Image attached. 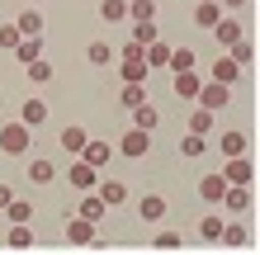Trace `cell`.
I'll use <instances>...</instances> for the list:
<instances>
[{
    "label": "cell",
    "mask_w": 260,
    "mask_h": 255,
    "mask_svg": "<svg viewBox=\"0 0 260 255\" xmlns=\"http://www.w3.org/2000/svg\"><path fill=\"white\" fill-rule=\"evenodd\" d=\"M118 99H123V109H137V104H147V85H142V81H128Z\"/></svg>",
    "instance_id": "obj_27"
},
{
    "label": "cell",
    "mask_w": 260,
    "mask_h": 255,
    "mask_svg": "<svg viewBox=\"0 0 260 255\" xmlns=\"http://www.w3.org/2000/svg\"><path fill=\"white\" fill-rule=\"evenodd\" d=\"M100 199L109 203V208L123 203V199H128V185H123V179H104V185H100Z\"/></svg>",
    "instance_id": "obj_25"
},
{
    "label": "cell",
    "mask_w": 260,
    "mask_h": 255,
    "mask_svg": "<svg viewBox=\"0 0 260 255\" xmlns=\"http://www.w3.org/2000/svg\"><path fill=\"white\" fill-rule=\"evenodd\" d=\"M10 199H14V189H10V185H0V208H5Z\"/></svg>",
    "instance_id": "obj_42"
},
{
    "label": "cell",
    "mask_w": 260,
    "mask_h": 255,
    "mask_svg": "<svg viewBox=\"0 0 260 255\" xmlns=\"http://www.w3.org/2000/svg\"><path fill=\"white\" fill-rule=\"evenodd\" d=\"M180 156H204V137H199V132H189V137L180 142Z\"/></svg>",
    "instance_id": "obj_40"
},
{
    "label": "cell",
    "mask_w": 260,
    "mask_h": 255,
    "mask_svg": "<svg viewBox=\"0 0 260 255\" xmlns=\"http://www.w3.org/2000/svg\"><path fill=\"white\" fill-rule=\"evenodd\" d=\"M24 76L34 81V85H48V81H52V66H48V62L38 57V62H28V66H24Z\"/></svg>",
    "instance_id": "obj_33"
},
{
    "label": "cell",
    "mask_w": 260,
    "mask_h": 255,
    "mask_svg": "<svg viewBox=\"0 0 260 255\" xmlns=\"http://www.w3.org/2000/svg\"><path fill=\"white\" fill-rule=\"evenodd\" d=\"M218 232H222V217H218V213H208L204 222H199V236H204V241H208V246H213V241H218Z\"/></svg>",
    "instance_id": "obj_35"
},
{
    "label": "cell",
    "mask_w": 260,
    "mask_h": 255,
    "mask_svg": "<svg viewBox=\"0 0 260 255\" xmlns=\"http://www.w3.org/2000/svg\"><path fill=\"white\" fill-rule=\"evenodd\" d=\"M218 241H222V246H232V250H241V246H251V232H246V222H222Z\"/></svg>",
    "instance_id": "obj_8"
},
{
    "label": "cell",
    "mask_w": 260,
    "mask_h": 255,
    "mask_svg": "<svg viewBox=\"0 0 260 255\" xmlns=\"http://www.w3.org/2000/svg\"><path fill=\"white\" fill-rule=\"evenodd\" d=\"M5 213H10V222H28V217H34V203H28V199H19V194H14V199L5 203Z\"/></svg>",
    "instance_id": "obj_28"
},
{
    "label": "cell",
    "mask_w": 260,
    "mask_h": 255,
    "mask_svg": "<svg viewBox=\"0 0 260 255\" xmlns=\"http://www.w3.org/2000/svg\"><path fill=\"white\" fill-rule=\"evenodd\" d=\"M137 217L142 222H161L166 217V199L161 194H142V199H137Z\"/></svg>",
    "instance_id": "obj_9"
},
{
    "label": "cell",
    "mask_w": 260,
    "mask_h": 255,
    "mask_svg": "<svg viewBox=\"0 0 260 255\" xmlns=\"http://www.w3.org/2000/svg\"><path fill=\"white\" fill-rule=\"evenodd\" d=\"M67 241H71V246H100V232H95V222H90V217L76 213V217L67 222Z\"/></svg>",
    "instance_id": "obj_4"
},
{
    "label": "cell",
    "mask_w": 260,
    "mask_h": 255,
    "mask_svg": "<svg viewBox=\"0 0 260 255\" xmlns=\"http://www.w3.org/2000/svg\"><path fill=\"white\" fill-rule=\"evenodd\" d=\"M199 85H204V76H194V71H175V95L180 99H194Z\"/></svg>",
    "instance_id": "obj_18"
},
{
    "label": "cell",
    "mask_w": 260,
    "mask_h": 255,
    "mask_svg": "<svg viewBox=\"0 0 260 255\" xmlns=\"http://www.w3.org/2000/svg\"><path fill=\"white\" fill-rule=\"evenodd\" d=\"M222 189H227L222 175H204V179H199V199H204V203H222Z\"/></svg>",
    "instance_id": "obj_13"
},
{
    "label": "cell",
    "mask_w": 260,
    "mask_h": 255,
    "mask_svg": "<svg viewBox=\"0 0 260 255\" xmlns=\"http://www.w3.org/2000/svg\"><path fill=\"white\" fill-rule=\"evenodd\" d=\"M10 52L19 57V66H28V62H38V57H43V38H19Z\"/></svg>",
    "instance_id": "obj_16"
},
{
    "label": "cell",
    "mask_w": 260,
    "mask_h": 255,
    "mask_svg": "<svg viewBox=\"0 0 260 255\" xmlns=\"http://www.w3.org/2000/svg\"><path fill=\"white\" fill-rule=\"evenodd\" d=\"M166 57H171V48H166L161 38H156V43H147V48H142V62H147V66H166Z\"/></svg>",
    "instance_id": "obj_30"
},
{
    "label": "cell",
    "mask_w": 260,
    "mask_h": 255,
    "mask_svg": "<svg viewBox=\"0 0 260 255\" xmlns=\"http://www.w3.org/2000/svg\"><path fill=\"white\" fill-rule=\"evenodd\" d=\"M14 43H19V28H14V24H0V48H14Z\"/></svg>",
    "instance_id": "obj_41"
},
{
    "label": "cell",
    "mask_w": 260,
    "mask_h": 255,
    "mask_svg": "<svg viewBox=\"0 0 260 255\" xmlns=\"http://www.w3.org/2000/svg\"><path fill=\"white\" fill-rule=\"evenodd\" d=\"M76 156H81L85 166H95V170H104V166H109V161H114V147L104 142V137H85V147H81V152H76Z\"/></svg>",
    "instance_id": "obj_3"
},
{
    "label": "cell",
    "mask_w": 260,
    "mask_h": 255,
    "mask_svg": "<svg viewBox=\"0 0 260 255\" xmlns=\"http://www.w3.org/2000/svg\"><path fill=\"white\" fill-rule=\"evenodd\" d=\"M189 132H199V137H208V132H213V114H208V109L189 114Z\"/></svg>",
    "instance_id": "obj_36"
},
{
    "label": "cell",
    "mask_w": 260,
    "mask_h": 255,
    "mask_svg": "<svg viewBox=\"0 0 260 255\" xmlns=\"http://www.w3.org/2000/svg\"><path fill=\"white\" fill-rule=\"evenodd\" d=\"M28 179H34V185H52V179H57V166H52L48 156H34V161H28Z\"/></svg>",
    "instance_id": "obj_15"
},
{
    "label": "cell",
    "mask_w": 260,
    "mask_h": 255,
    "mask_svg": "<svg viewBox=\"0 0 260 255\" xmlns=\"http://www.w3.org/2000/svg\"><path fill=\"white\" fill-rule=\"evenodd\" d=\"M232 62H237V66H251V62H255V43H251V38H237V43H232Z\"/></svg>",
    "instance_id": "obj_29"
},
{
    "label": "cell",
    "mask_w": 260,
    "mask_h": 255,
    "mask_svg": "<svg viewBox=\"0 0 260 255\" xmlns=\"http://www.w3.org/2000/svg\"><path fill=\"white\" fill-rule=\"evenodd\" d=\"M67 179H71L76 189H95V185H100V170H95V166H85V161H76V166L67 170Z\"/></svg>",
    "instance_id": "obj_10"
},
{
    "label": "cell",
    "mask_w": 260,
    "mask_h": 255,
    "mask_svg": "<svg viewBox=\"0 0 260 255\" xmlns=\"http://www.w3.org/2000/svg\"><path fill=\"white\" fill-rule=\"evenodd\" d=\"M151 246H156V250H180V246H185V236H180V232H156V241H151Z\"/></svg>",
    "instance_id": "obj_38"
},
{
    "label": "cell",
    "mask_w": 260,
    "mask_h": 255,
    "mask_svg": "<svg viewBox=\"0 0 260 255\" xmlns=\"http://www.w3.org/2000/svg\"><path fill=\"white\" fill-rule=\"evenodd\" d=\"M218 5H232V10H241V5H246V0H218Z\"/></svg>",
    "instance_id": "obj_43"
},
{
    "label": "cell",
    "mask_w": 260,
    "mask_h": 255,
    "mask_svg": "<svg viewBox=\"0 0 260 255\" xmlns=\"http://www.w3.org/2000/svg\"><path fill=\"white\" fill-rule=\"evenodd\" d=\"M128 114L137 118V123H133V128H142V132H151V128H156V123H161V114H156V109H151V104H137V109H128Z\"/></svg>",
    "instance_id": "obj_26"
},
{
    "label": "cell",
    "mask_w": 260,
    "mask_h": 255,
    "mask_svg": "<svg viewBox=\"0 0 260 255\" xmlns=\"http://www.w3.org/2000/svg\"><path fill=\"white\" fill-rule=\"evenodd\" d=\"M85 57H90V66H109L114 62V48H109V43H90Z\"/></svg>",
    "instance_id": "obj_32"
},
{
    "label": "cell",
    "mask_w": 260,
    "mask_h": 255,
    "mask_svg": "<svg viewBox=\"0 0 260 255\" xmlns=\"http://www.w3.org/2000/svg\"><path fill=\"white\" fill-rule=\"evenodd\" d=\"M81 147H85V128H62V152H81Z\"/></svg>",
    "instance_id": "obj_34"
},
{
    "label": "cell",
    "mask_w": 260,
    "mask_h": 255,
    "mask_svg": "<svg viewBox=\"0 0 260 255\" xmlns=\"http://www.w3.org/2000/svg\"><path fill=\"white\" fill-rule=\"evenodd\" d=\"M28 142H34V128H24V123L0 128V152L5 156H28Z\"/></svg>",
    "instance_id": "obj_1"
},
{
    "label": "cell",
    "mask_w": 260,
    "mask_h": 255,
    "mask_svg": "<svg viewBox=\"0 0 260 255\" xmlns=\"http://www.w3.org/2000/svg\"><path fill=\"white\" fill-rule=\"evenodd\" d=\"M218 19H222V5H218V0H199V5H194V24L199 28H213Z\"/></svg>",
    "instance_id": "obj_11"
},
{
    "label": "cell",
    "mask_w": 260,
    "mask_h": 255,
    "mask_svg": "<svg viewBox=\"0 0 260 255\" xmlns=\"http://www.w3.org/2000/svg\"><path fill=\"white\" fill-rule=\"evenodd\" d=\"M251 156H227V170H222V179L227 185H251Z\"/></svg>",
    "instance_id": "obj_6"
},
{
    "label": "cell",
    "mask_w": 260,
    "mask_h": 255,
    "mask_svg": "<svg viewBox=\"0 0 260 255\" xmlns=\"http://www.w3.org/2000/svg\"><path fill=\"white\" fill-rule=\"evenodd\" d=\"M5 246H10V250H28V246H34V232H28V222H14L10 236H5Z\"/></svg>",
    "instance_id": "obj_21"
},
{
    "label": "cell",
    "mask_w": 260,
    "mask_h": 255,
    "mask_svg": "<svg viewBox=\"0 0 260 255\" xmlns=\"http://www.w3.org/2000/svg\"><path fill=\"white\" fill-rule=\"evenodd\" d=\"M161 33H156V24H151V19H137V33H133V43H142V48H147V43H156Z\"/></svg>",
    "instance_id": "obj_37"
},
{
    "label": "cell",
    "mask_w": 260,
    "mask_h": 255,
    "mask_svg": "<svg viewBox=\"0 0 260 255\" xmlns=\"http://www.w3.org/2000/svg\"><path fill=\"white\" fill-rule=\"evenodd\" d=\"M104 208H109V203H104V199H100V194H95V189H90V194H85V199H81V217H90V222H95V227H100V217H104Z\"/></svg>",
    "instance_id": "obj_23"
},
{
    "label": "cell",
    "mask_w": 260,
    "mask_h": 255,
    "mask_svg": "<svg viewBox=\"0 0 260 255\" xmlns=\"http://www.w3.org/2000/svg\"><path fill=\"white\" fill-rule=\"evenodd\" d=\"M128 14L133 19H151L156 14V0H128Z\"/></svg>",
    "instance_id": "obj_39"
},
{
    "label": "cell",
    "mask_w": 260,
    "mask_h": 255,
    "mask_svg": "<svg viewBox=\"0 0 260 255\" xmlns=\"http://www.w3.org/2000/svg\"><path fill=\"white\" fill-rule=\"evenodd\" d=\"M19 123H24V128H38V123H48V104H43V99H24V109H19Z\"/></svg>",
    "instance_id": "obj_12"
},
{
    "label": "cell",
    "mask_w": 260,
    "mask_h": 255,
    "mask_svg": "<svg viewBox=\"0 0 260 255\" xmlns=\"http://www.w3.org/2000/svg\"><path fill=\"white\" fill-rule=\"evenodd\" d=\"M218 152L222 156H246V132H222V137H218Z\"/></svg>",
    "instance_id": "obj_19"
},
{
    "label": "cell",
    "mask_w": 260,
    "mask_h": 255,
    "mask_svg": "<svg viewBox=\"0 0 260 255\" xmlns=\"http://www.w3.org/2000/svg\"><path fill=\"white\" fill-rule=\"evenodd\" d=\"M222 203H227V213H246V208H251V185H227Z\"/></svg>",
    "instance_id": "obj_7"
},
{
    "label": "cell",
    "mask_w": 260,
    "mask_h": 255,
    "mask_svg": "<svg viewBox=\"0 0 260 255\" xmlns=\"http://www.w3.org/2000/svg\"><path fill=\"white\" fill-rule=\"evenodd\" d=\"M199 109H208V114H218V109H227V99H232V85H218V81H204L199 85Z\"/></svg>",
    "instance_id": "obj_2"
},
{
    "label": "cell",
    "mask_w": 260,
    "mask_h": 255,
    "mask_svg": "<svg viewBox=\"0 0 260 255\" xmlns=\"http://www.w3.org/2000/svg\"><path fill=\"white\" fill-rule=\"evenodd\" d=\"M151 152V137L142 128H128L123 132V142H118V156H128V161H137V156H147Z\"/></svg>",
    "instance_id": "obj_5"
},
{
    "label": "cell",
    "mask_w": 260,
    "mask_h": 255,
    "mask_svg": "<svg viewBox=\"0 0 260 255\" xmlns=\"http://www.w3.org/2000/svg\"><path fill=\"white\" fill-rule=\"evenodd\" d=\"M147 71H151V66L142 62V57H123V66H118V76H123V85H128V81H147Z\"/></svg>",
    "instance_id": "obj_22"
},
{
    "label": "cell",
    "mask_w": 260,
    "mask_h": 255,
    "mask_svg": "<svg viewBox=\"0 0 260 255\" xmlns=\"http://www.w3.org/2000/svg\"><path fill=\"white\" fill-rule=\"evenodd\" d=\"M100 19H104V24L128 19V0H100Z\"/></svg>",
    "instance_id": "obj_24"
},
{
    "label": "cell",
    "mask_w": 260,
    "mask_h": 255,
    "mask_svg": "<svg viewBox=\"0 0 260 255\" xmlns=\"http://www.w3.org/2000/svg\"><path fill=\"white\" fill-rule=\"evenodd\" d=\"M14 28H19V38H38L43 33V14L38 10H24L19 19H14Z\"/></svg>",
    "instance_id": "obj_17"
},
{
    "label": "cell",
    "mask_w": 260,
    "mask_h": 255,
    "mask_svg": "<svg viewBox=\"0 0 260 255\" xmlns=\"http://www.w3.org/2000/svg\"><path fill=\"white\" fill-rule=\"evenodd\" d=\"M208 33H213V38H218V43H222V48H232V43H237V38H246V33H241V24H237V19H218V24H213V28H208Z\"/></svg>",
    "instance_id": "obj_14"
},
{
    "label": "cell",
    "mask_w": 260,
    "mask_h": 255,
    "mask_svg": "<svg viewBox=\"0 0 260 255\" xmlns=\"http://www.w3.org/2000/svg\"><path fill=\"white\" fill-rule=\"evenodd\" d=\"M166 66L171 71H194V48H175L171 57H166Z\"/></svg>",
    "instance_id": "obj_31"
},
{
    "label": "cell",
    "mask_w": 260,
    "mask_h": 255,
    "mask_svg": "<svg viewBox=\"0 0 260 255\" xmlns=\"http://www.w3.org/2000/svg\"><path fill=\"white\" fill-rule=\"evenodd\" d=\"M241 76V66L232 62V57H218V62H213V81H218V85H232Z\"/></svg>",
    "instance_id": "obj_20"
}]
</instances>
